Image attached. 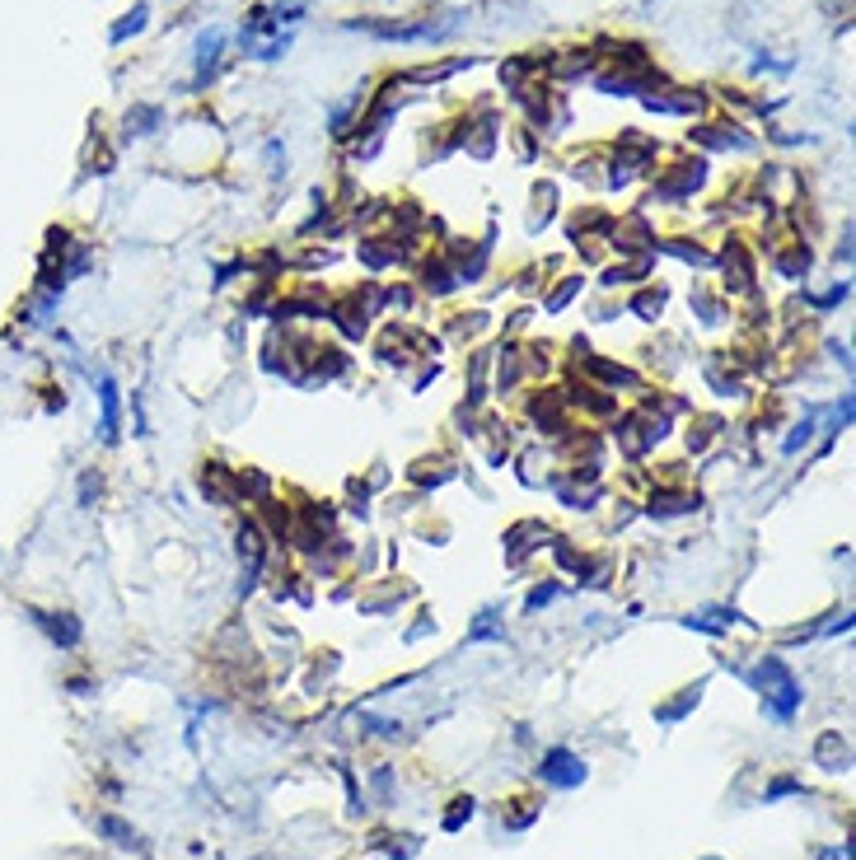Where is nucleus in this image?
Instances as JSON below:
<instances>
[{
    "label": "nucleus",
    "mask_w": 856,
    "mask_h": 860,
    "mask_svg": "<svg viewBox=\"0 0 856 860\" xmlns=\"http://www.w3.org/2000/svg\"><path fill=\"white\" fill-rule=\"evenodd\" d=\"M758 688H763V702L772 706V716L777 720H791L800 706V683L791 678V669H786L782 660H763V669H758Z\"/></svg>",
    "instance_id": "obj_1"
},
{
    "label": "nucleus",
    "mask_w": 856,
    "mask_h": 860,
    "mask_svg": "<svg viewBox=\"0 0 856 860\" xmlns=\"http://www.w3.org/2000/svg\"><path fill=\"white\" fill-rule=\"evenodd\" d=\"M538 776L557 790H576L585 781V762L576 758L571 748H552V753H543V762H538Z\"/></svg>",
    "instance_id": "obj_2"
},
{
    "label": "nucleus",
    "mask_w": 856,
    "mask_h": 860,
    "mask_svg": "<svg viewBox=\"0 0 856 860\" xmlns=\"http://www.w3.org/2000/svg\"><path fill=\"white\" fill-rule=\"evenodd\" d=\"M225 43H230V33L216 29V24H211V29L197 38V47H192V52H197V57H192V61H197V89L211 85V75L220 71V61H225Z\"/></svg>",
    "instance_id": "obj_3"
},
{
    "label": "nucleus",
    "mask_w": 856,
    "mask_h": 860,
    "mask_svg": "<svg viewBox=\"0 0 856 860\" xmlns=\"http://www.w3.org/2000/svg\"><path fill=\"white\" fill-rule=\"evenodd\" d=\"M351 29H365V33H375V38H389V43H431V38H440V24H356L351 19Z\"/></svg>",
    "instance_id": "obj_4"
},
{
    "label": "nucleus",
    "mask_w": 856,
    "mask_h": 860,
    "mask_svg": "<svg viewBox=\"0 0 856 860\" xmlns=\"http://www.w3.org/2000/svg\"><path fill=\"white\" fill-rule=\"evenodd\" d=\"M814 758H819V767H824V772H847L852 748L842 744V734H824V739L814 744Z\"/></svg>",
    "instance_id": "obj_5"
},
{
    "label": "nucleus",
    "mask_w": 856,
    "mask_h": 860,
    "mask_svg": "<svg viewBox=\"0 0 856 860\" xmlns=\"http://www.w3.org/2000/svg\"><path fill=\"white\" fill-rule=\"evenodd\" d=\"M33 617H38V627L57 645H80V622L71 613H33Z\"/></svg>",
    "instance_id": "obj_6"
},
{
    "label": "nucleus",
    "mask_w": 856,
    "mask_h": 860,
    "mask_svg": "<svg viewBox=\"0 0 856 860\" xmlns=\"http://www.w3.org/2000/svg\"><path fill=\"white\" fill-rule=\"evenodd\" d=\"M146 24H150V5H131L127 15L108 29V38H113V43H127V38H136V33H146Z\"/></svg>",
    "instance_id": "obj_7"
},
{
    "label": "nucleus",
    "mask_w": 856,
    "mask_h": 860,
    "mask_svg": "<svg viewBox=\"0 0 856 860\" xmlns=\"http://www.w3.org/2000/svg\"><path fill=\"white\" fill-rule=\"evenodd\" d=\"M99 398H103V440L117 435V384L113 379H99Z\"/></svg>",
    "instance_id": "obj_8"
},
{
    "label": "nucleus",
    "mask_w": 856,
    "mask_h": 860,
    "mask_svg": "<svg viewBox=\"0 0 856 860\" xmlns=\"http://www.w3.org/2000/svg\"><path fill=\"white\" fill-rule=\"evenodd\" d=\"M160 122H164L160 108H136V113H127V136H150Z\"/></svg>",
    "instance_id": "obj_9"
},
{
    "label": "nucleus",
    "mask_w": 856,
    "mask_h": 860,
    "mask_svg": "<svg viewBox=\"0 0 856 860\" xmlns=\"http://www.w3.org/2000/svg\"><path fill=\"white\" fill-rule=\"evenodd\" d=\"M99 828H103V832H108V837H113V842H117V846H136V832H131V828H127V823H117V818H103Z\"/></svg>",
    "instance_id": "obj_10"
},
{
    "label": "nucleus",
    "mask_w": 856,
    "mask_h": 860,
    "mask_svg": "<svg viewBox=\"0 0 856 860\" xmlns=\"http://www.w3.org/2000/svg\"><path fill=\"white\" fill-rule=\"evenodd\" d=\"M464 818H473V800H454V809L445 814V828H464Z\"/></svg>",
    "instance_id": "obj_11"
},
{
    "label": "nucleus",
    "mask_w": 856,
    "mask_h": 860,
    "mask_svg": "<svg viewBox=\"0 0 856 860\" xmlns=\"http://www.w3.org/2000/svg\"><path fill=\"white\" fill-rule=\"evenodd\" d=\"M819 860H852V856H847L842 846H828V851H819Z\"/></svg>",
    "instance_id": "obj_12"
}]
</instances>
